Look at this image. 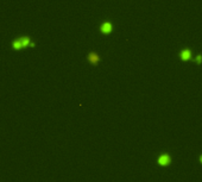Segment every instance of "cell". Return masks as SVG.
<instances>
[{
    "instance_id": "cell-1",
    "label": "cell",
    "mask_w": 202,
    "mask_h": 182,
    "mask_svg": "<svg viewBox=\"0 0 202 182\" xmlns=\"http://www.w3.org/2000/svg\"><path fill=\"white\" fill-rule=\"evenodd\" d=\"M35 42L29 36H20L11 42V48L13 50H23L26 48H35Z\"/></svg>"
},
{
    "instance_id": "cell-2",
    "label": "cell",
    "mask_w": 202,
    "mask_h": 182,
    "mask_svg": "<svg viewBox=\"0 0 202 182\" xmlns=\"http://www.w3.org/2000/svg\"><path fill=\"white\" fill-rule=\"evenodd\" d=\"M88 61L90 64H98L99 63V61H100V57H99V55L96 54V52H89L88 54Z\"/></svg>"
},
{
    "instance_id": "cell-3",
    "label": "cell",
    "mask_w": 202,
    "mask_h": 182,
    "mask_svg": "<svg viewBox=\"0 0 202 182\" xmlns=\"http://www.w3.org/2000/svg\"><path fill=\"white\" fill-rule=\"evenodd\" d=\"M100 30L102 34H111V31H112V24L110 22H105L103 24L101 25Z\"/></svg>"
},
{
    "instance_id": "cell-4",
    "label": "cell",
    "mask_w": 202,
    "mask_h": 182,
    "mask_svg": "<svg viewBox=\"0 0 202 182\" xmlns=\"http://www.w3.org/2000/svg\"><path fill=\"white\" fill-rule=\"evenodd\" d=\"M179 57H181L183 61L190 60V57H191V51H190L189 49H184V50H182L181 54H179Z\"/></svg>"
},
{
    "instance_id": "cell-5",
    "label": "cell",
    "mask_w": 202,
    "mask_h": 182,
    "mask_svg": "<svg viewBox=\"0 0 202 182\" xmlns=\"http://www.w3.org/2000/svg\"><path fill=\"white\" fill-rule=\"evenodd\" d=\"M168 161H169V156L168 155H163V156H161V158H159V163L161 164H166Z\"/></svg>"
},
{
    "instance_id": "cell-6",
    "label": "cell",
    "mask_w": 202,
    "mask_h": 182,
    "mask_svg": "<svg viewBox=\"0 0 202 182\" xmlns=\"http://www.w3.org/2000/svg\"><path fill=\"white\" fill-rule=\"evenodd\" d=\"M201 62H202V56H200V55H199V56L196 57V63H199V64H200Z\"/></svg>"
},
{
    "instance_id": "cell-7",
    "label": "cell",
    "mask_w": 202,
    "mask_h": 182,
    "mask_svg": "<svg viewBox=\"0 0 202 182\" xmlns=\"http://www.w3.org/2000/svg\"><path fill=\"white\" fill-rule=\"evenodd\" d=\"M201 161H202V156H201Z\"/></svg>"
}]
</instances>
